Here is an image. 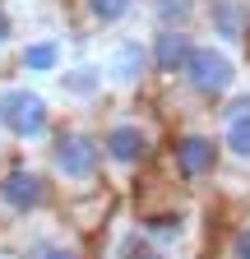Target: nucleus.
<instances>
[{
	"label": "nucleus",
	"mask_w": 250,
	"mask_h": 259,
	"mask_svg": "<svg viewBox=\"0 0 250 259\" xmlns=\"http://www.w3.org/2000/svg\"><path fill=\"white\" fill-rule=\"evenodd\" d=\"M227 259H250V222L232 232V241H227Z\"/></svg>",
	"instance_id": "17"
},
{
	"label": "nucleus",
	"mask_w": 250,
	"mask_h": 259,
	"mask_svg": "<svg viewBox=\"0 0 250 259\" xmlns=\"http://www.w3.org/2000/svg\"><path fill=\"white\" fill-rule=\"evenodd\" d=\"M181 79H185V88H190V93H199V97H209V102H218V97L232 93V83H236V65H232L227 51L199 47V42H195V51H190V60H185Z\"/></svg>",
	"instance_id": "5"
},
{
	"label": "nucleus",
	"mask_w": 250,
	"mask_h": 259,
	"mask_svg": "<svg viewBox=\"0 0 250 259\" xmlns=\"http://www.w3.org/2000/svg\"><path fill=\"white\" fill-rule=\"evenodd\" d=\"M190 51H195V37L185 28H158L148 37V70H158L162 79H176L190 60Z\"/></svg>",
	"instance_id": "7"
},
{
	"label": "nucleus",
	"mask_w": 250,
	"mask_h": 259,
	"mask_svg": "<svg viewBox=\"0 0 250 259\" xmlns=\"http://www.w3.org/2000/svg\"><path fill=\"white\" fill-rule=\"evenodd\" d=\"M51 107L37 88L14 83V88H0V135L14 139V144H42L51 139Z\"/></svg>",
	"instance_id": "2"
},
{
	"label": "nucleus",
	"mask_w": 250,
	"mask_h": 259,
	"mask_svg": "<svg viewBox=\"0 0 250 259\" xmlns=\"http://www.w3.org/2000/svg\"><path fill=\"white\" fill-rule=\"evenodd\" d=\"M23 259H88L79 241H65V236H47V241H33Z\"/></svg>",
	"instance_id": "12"
},
{
	"label": "nucleus",
	"mask_w": 250,
	"mask_h": 259,
	"mask_svg": "<svg viewBox=\"0 0 250 259\" xmlns=\"http://www.w3.org/2000/svg\"><path fill=\"white\" fill-rule=\"evenodd\" d=\"M79 5H84V19L93 28H116L135 14V0H79Z\"/></svg>",
	"instance_id": "9"
},
{
	"label": "nucleus",
	"mask_w": 250,
	"mask_h": 259,
	"mask_svg": "<svg viewBox=\"0 0 250 259\" xmlns=\"http://www.w3.org/2000/svg\"><path fill=\"white\" fill-rule=\"evenodd\" d=\"M98 148H102V167L139 171L144 162L153 157V135H148L139 120H111L102 135H98Z\"/></svg>",
	"instance_id": "4"
},
{
	"label": "nucleus",
	"mask_w": 250,
	"mask_h": 259,
	"mask_svg": "<svg viewBox=\"0 0 250 259\" xmlns=\"http://www.w3.org/2000/svg\"><path fill=\"white\" fill-rule=\"evenodd\" d=\"M195 14V0H153V19L158 28H185Z\"/></svg>",
	"instance_id": "14"
},
{
	"label": "nucleus",
	"mask_w": 250,
	"mask_h": 259,
	"mask_svg": "<svg viewBox=\"0 0 250 259\" xmlns=\"http://www.w3.org/2000/svg\"><path fill=\"white\" fill-rule=\"evenodd\" d=\"M60 88H65L70 97H93L102 88V74L98 70H65V74H60Z\"/></svg>",
	"instance_id": "15"
},
{
	"label": "nucleus",
	"mask_w": 250,
	"mask_h": 259,
	"mask_svg": "<svg viewBox=\"0 0 250 259\" xmlns=\"http://www.w3.org/2000/svg\"><path fill=\"white\" fill-rule=\"evenodd\" d=\"M19 65H23L28 74H56V70H60V47H56L51 37L28 42V47L19 51Z\"/></svg>",
	"instance_id": "10"
},
{
	"label": "nucleus",
	"mask_w": 250,
	"mask_h": 259,
	"mask_svg": "<svg viewBox=\"0 0 250 259\" xmlns=\"http://www.w3.org/2000/svg\"><path fill=\"white\" fill-rule=\"evenodd\" d=\"M51 176L28 167V162H10L5 171H0V208H5L10 218H33L42 208H51Z\"/></svg>",
	"instance_id": "3"
},
{
	"label": "nucleus",
	"mask_w": 250,
	"mask_h": 259,
	"mask_svg": "<svg viewBox=\"0 0 250 259\" xmlns=\"http://www.w3.org/2000/svg\"><path fill=\"white\" fill-rule=\"evenodd\" d=\"M116 259H167L158 245H153L144 232H130V236H125L120 241V250H116Z\"/></svg>",
	"instance_id": "16"
},
{
	"label": "nucleus",
	"mask_w": 250,
	"mask_h": 259,
	"mask_svg": "<svg viewBox=\"0 0 250 259\" xmlns=\"http://www.w3.org/2000/svg\"><path fill=\"white\" fill-rule=\"evenodd\" d=\"M241 111H250V97H232V102L218 111V116H223V120H232V116H241Z\"/></svg>",
	"instance_id": "19"
},
{
	"label": "nucleus",
	"mask_w": 250,
	"mask_h": 259,
	"mask_svg": "<svg viewBox=\"0 0 250 259\" xmlns=\"http://www.w3.org/2000/svg\"><path fill=\"white\" fill-rule=\"evenodd\" d=\"M209 23H213V37L241 42L245 28H250V5L245 0H213L209 5Z\"/></svg>",
	"instance_id": "8"
},
{
	"label": "nucleus",
	"mask_w": 250,
	"mask_h": 259,
	"mask_svg": "<svg viewBox=\"0 0 250 259\" xmlns=\"http://www.w3.org/2000/svg\"><path fill=\"white\" fill-rule=\"evenodd\" d=\"M47 176L51 185L60 190H98L102 181V148H98V135L84 125H60L51 130V139H47Z\"/></svg>",
	"instance_id": "1"
},
{
	"label": "nucleus",
	"mask_w": 250,
	"mask_h": 259,
	"mask_svg": "<svg viewBox=\"0 0 250 259\" xmlns=\"http://www.w3.org/2000/svg\"><path fill=\"white\" fill-rule=\"evenodd\" d=\"M14 47V19H10V10H5V0H0V56H5Z\"/></svg>",
	"instance_id": "18"
},
{
	"label": "nucleus",
	"mask_w": 250,
	"mask_h": 259,
	"mask_svg": "<svg viewBox=\"0 0 250 259\" xmlns=\"http://www.w3.org/2000/svg\"><path fill=\"white\" fill-rule=\"evenodd\" d=\"M218 157H223V144H213L209 135H195V130H185L176 135L172 144V167L181 181H204L218 171Z\"/></svg>",
	"instance_id": "6"
},
{
	"label": "nucleus",
	"mask_w": 250,
	"mask_h": 259,
	"mask_svg": "<svg viewBox=\"0 0 250 259\" xmlns=\"http://www.w3.org/2000/svg\"><path fill=\"white\" fill-rule=\"evenodd\" d=\"M223 148H227L232 157L250 162V111H241V116H232V120H227V135H223Z\"/></svg>",
	"instance_id": "13"
},
{
	"label": "nucleus",
	"mask_w": 250,
	"mask_h": 259,
	"mask_svg": "<svg viewBox=\"0 0 250 259\" xmlns=\"http://www.w3.org/2000/svg\"><path fill=\"white\" fill-rule=\"evenodd\" d=\"M144 70H148V47L120 42V51H116V79H120V83H139Z\"/></svg>",
	"instance_id": "11"
}]
</instances>
